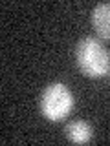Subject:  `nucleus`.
Listing matches in <instances>:
<instances>
[{
    "label": "nucleus",
    "instance_id": "nucleus-3",
    "mask_svg": "<svg viewBox=\"0 0 110 146\" xmlns=\"http://www.w3.org/2000/svg\"><path fill=\"white\" fill-rule=\"evenodd\" d=\"M92 26L101 38L110 40V4H97L92 11Z\"/></svg>",
    "mask_w": 110,
    "mask_h": 146
},
{
    "label": "nucleus",
    "instance_id": "nucleus-1",
    "mask_svg": "<svg viewBox=\"0 0 110 146\" xmlns=\"http://www.w3.org/2000/svg\"><path fill=\"white\" fill-rule=\"evenodd\" d=\"M77 68L85 77L101 79L110 71V51L94 36H85L75 48Z\"/></svg>",
    "mask_w": 110,
    "mask_h": 146
},
{
    "label": "nucleus",
    "instance_id": "nucleus-4",
    "mask_svg": "<svg viewBox=\"0 0 110 146\" xmlns=\"http://www.w3.org/2000/svg\"><path fill=\"white\" fill-rule=\"evenodd\" d=\"M64 135H66L68 141H72V143H75V144H85L92 139V126L86 121L77 119V121H72V122L66 124Z\"/></svg>",
    "mask_w": 110,
    "mask_h": 146
},
{
    "label": "nucleus",
    "instance_id": "nucleus-2",
    "mask_svg": "<svg viewBox=\"0 0 110 146\" xmlns=\"http://www.w3.org/2000/svg\"><path fill=\"white\" fill-rule=\"evenodd\" d=\"M73 108V95L62 82H53L46 86L40 95V113L52 122H59L70 115Z\"/></svg>",
    "mask_w": 110,
    "mask_h": 146
}]
</instances>
